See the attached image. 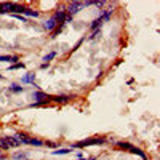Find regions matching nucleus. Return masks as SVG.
<instances>
[{
	"label": "nucleus",
	"mask_w": 160,
	"mask_h": 160,
	"mask_svg": "<svg viewBox=\"0 0 160 160\" xmlns=\"http://www.w3.org/2000/svg\"><path fill=\"white\" fill-rule=\"evenodd\" d=\"M13 16H15L16 19H19V21H22V22H26V18H24V16H21V15H13Z\"/></svg>",
	"instance_id": "nucleus-21"
},
{
	"label": "nucleus",
	"mask_w": 160,
	"mask_h": 160,
	"mask_svg": "<svg viewBox=\"0 0 160 160\" xmlns=\"http://www.w3.org/2000/svg\"><path fill=\"white\" fill-rule=\"evenodd\" d=\"M56 55H58L56 51H51V53L45 55V56H43V62H47V64H48V62H50L51 59H53V58H56Z\"/></svg>",
	"instance_id": "nucleus-17"
},
{
	"label": "nucleus",
	"mask_w": 160,
	"mask_h": 160,
	"mask_svg": "<svg viewBox=\"0 0 160 160\" xmlns=\"http://www.w3.org/2000/svg\"><path fill=\"white\" fill-rule=\"evenodd\" d=\"M32 98L35 99V102H40V104H47V102H50V101H51V96H50V95H47V93H43V91H40V90L34 91Z\"/></svg>",
	"instance_id": "nucleus-2"
},
{
	"label": "nucleus",
	"mask_w": 160,
	"mask_h": 160,
	"mask_svg": "<svg viewBox=\"0 0 160 160\" xmlns=\"http://www.w3.org/2000/svg\"><path fill=\"white\" fill-rule=\"evenodd\" d=\"M43 27H45L47 31H55L56 27H58V24H56V21H55L53 18H50V19H48V21L43 24Z\"/></svg>",
	"instance_id": "nucleus-10"
},
{
	"label": "nucleus",
	"mask_w": 160,
	"mask_h": 160,
	"mask_svg": "<svg viewBox=\"0 0 160 160\" xmlns=\"http://www.w3.org/2000/svg\"><path fill=\"white\" fill-rule=\"evenodd\" d=\"M82 42H83V38H80V40H78V42L75 43V47H74V48H72V51H75V50H77V48L80 47V43H82Z\"/></svg>",
	"instance_id": "nucleus-22"
},
{
	"label": "nucleus",
	"mask_w": 160,
	"mask_h": 160,
	"mask_svg": "<svg viewBox=\"0 0 160 160\" xmlns=\"http://www.w3.org/2000/svg\"><path fill=\"white\" fill-rule=\"evenodd\" d=\"M34 80H35V74L29 72V74H26V75L21 77V83H32L34 85Z\"/></svg>",
	"instance_id": "nucleus-7"
},
{
	"label": "nucleus",
	"mask_w": 160,
	"mask_h": 160,
	"mask_svg": "<svg viewBox=\"0 0 160 160\" xmlns=\"http://www.w3.org/2000/svg\"><path fill=\"white\" fill-rule=\"evenodd\" d=\"M40 69H48V64L47 62H42V64H40Z\"/></svg>",
	"instance_id": "nucleus-24"
},
{
	"label": "nucleus",
	"mask_w": 160,
	"mask_h": 160,
	"mask_svg": "<svg viewBox=\"0 0 160 160\" xmlns=\"http://www.w3.org/2000/svg\"><path fill=\"white\" fill-rule=\"evenodd\" d=\"M26 64L24 62H16V64H11L10 66V71H16V69H24Z\"/></svg>",
	"instance_id": "nucleus-19"
},
{
	"label": "nucleus",
	"mask_w": 160,
	"mask_h": 160,
	"mask_svg": "<svg viewBox=\"0 0 160 160\" xmlns=\"http://www.w3.org/2000/svg\"><path fill=\"white\" fill-rule=\"evenodd\" d=\"M22 15L31 16V18H37V16H38V11H34V10H31V8H24V10H22Z\"/></svg>",
	"instance_id": "nucleus-14"
},
{
	"label": "nucleus",
	"mask_w": 160,
	"mask_h": 160,
	"mask_svg": "<svg viewBox=\"0 0 160 160\" xmlns=\"http://www.w3.org/2000/svg\"><path fill=\"white\" fill-rule=\"evenodd\" d=\"M13 158L15 160H24V158H27V154L26 152H16V154H13Z\"/></svg>",
	"instance_id": "nucleus-18"
},
{
	"label": "nucleus",
	"mask_w": 160,
	"mask_h": 160,
	"mask_svg": "<svg viewBox=\"0 0 160 160\" xmlns=\"http://www.w3.org/2000/svg\"><path fill=\"white\" fill-rule=\"evenodd\" d=\"M19 59V56L16 55H2L0 56V62H16Z\"/></svg>",
	"instance_id": "nucleus-5"
},
{
	"label": "nucleus",
	"mask_w": 160,
	"mask_h": 160,
	"mask_svg": "<svg viewBox=\"0 0 160 160\" xmlns=\"http://www.w3.org/2000/svg\"><path fill=\"white\" fill-rule=\"evenodd\" d=\"M2 78H3V75H2V74H0V80H2Z\"/></svg>",
	"instance_id": "nucleus-27"
},
{
	"label": "nucleus",
	"mask_w": 160,
	"mask_h": 160,
	"mask_svg": "<svg viewBox=\"0 0 160 160\" xmlns=\"http://www.w3.org/2000/svg\"><path fill=\"white\" fill-rule=\"evenodd\" d=\"M53 19L56 21V24H64V19H66V8H59L56 13L53 15Z\"/></svg>",
	"instance_id": "nucleus-4"
},
{
	"label": "nucleus",
	"mask_w": 160,
	"mask_h": 160,
	"mask_svg": "<svg viewBox=\"0 0 160 160\" xmlns=\"http://www.w3.org/2000/svg\"><path fill=\"white\" fill-rule=\"evenodd\" d=\"M71 99L69 95H56V96H51V101L55 102H67Z\"/></svg>",
	"instance_id": "nucleus-9"
},
{
	"label": "nucleus",
	"mask_w": 160,
	"mask_h": 160,
	"mask_svg": "<svg viewBox=\"0 0 160 160\" xmlns=\"http://www.w3.org/2000/svg\"><path fill=\"white\" fill-rule=\"evenodd\" d=\"M83 8V2H72L69 3V7H67V13L66 15H69V16H74V15H77L80 10Z\"/></svg>",
	"instance_id": "nucleus-3"
},
{
	"label": "nucleus",
	"mask_w": 160,
	"mask_h": 160,
	"mask_svg": "<svg viewBox=\"0 0 160 160\" xmlns=\"http://www.w3.org/2000/svg\"><path fill=\"white\" fill-rule=\"evenodd\" d=\"M82 157H83V154H82V152H77V158L80 160V158H82Z\"/></svg>",
	"instance_id": "nucleus-25"
},
{
	"label": "nucleus",
	"mask_w": 160,
	"mask_h": 160,
	"mask_svg": "<svg viewBox=\"0 0 160 160\" xmlns=\"http://www.w3.org/2000/svg\"><path fill=\"white\" fill-rule=\"evenodd\" d=\"M128 152H131V154H136V155H139V157H141L142 160H147V157H146V154H144V152H142V151L139 149V147H135V146H133V147H131V149H130Z\"/></svg>",
	"instance_id": "nucleus-11"
},
{
	"label": "nucleus",
	"mask_w": 160,
	"mask_h": 160,
	"mask_svg": "<svg viewBox=\"0 0 160 160\" xmlns=\"http://www.w3.org/2000/svg\"><path fill=\"white\" fill-rule=\"evenodd\" d=\"M107 139L98 136V138H90V139H83V141H77L74 142L72 147H87V146H98V144H106Z\"/></svg>",
	"instance_id": "nucleus-1"
},
{
	"label": "nucleus",
	"mask_w": 160,
	"mask_h": 160,
	"mask_svg": "<svg viewBox=\"0 0 160 160\" xmlns=\"http://www.w3.org/2000/svg\"><path fill=\"white\" fill-rule=\"evenodd\" d=\"M5 141H7V144L8 147H19L21 146V142L15 138V136H7V138H3Z\"/></svg>",
	"instance_id": "nucleus-6"
},
{
	"label": "nucleus",
	"mask_w": 160,
	"mask_h": 160,
	"mask_svg": "<svg viewBox=\"0 0 160 160\" xmlns=\"http://www.w3.org/2000/svg\"><path fill=\"white\" fill-rule=\"evenodd\" d=\"M0 147L5 149V151H8V144H7V141H5L3 138H0Z\"/></svg>",
	"instance_id": "nucleus-20"
},
{
	"label": "nucleus",
	"mask_w": 160,
	"mask_h": 160,
	"mask_svg": "<svg viewBox=\"0 0 160 160\" xmlns=\"http://www.w3.org/2000/svg\"><path fill=\"white\" fill-rule=\"evenodd\" d=\"M21 144H29V146H43V141H40V139H32V138H29V136H27V138H26L24 141H22Z\"/></svg>",
	"instance_id": "nucleus-8"
},
{
	"label": "nucleus",
	"mask_w": 160,
	"mask_h": 160,
	"mask_svg": "<svg viewBox=\"0 0 160 160\" xmlns=\"http://www.w3.org/2000/svg\"><path fill=\"white\" fill-rule=\"evenodd\" d=\"M80 160H96L95 157H90V158H80Z\"/></svg>",
	"instance_id": "nucleus-26"
},
{
	"label": "nucleus",
	"mask_w": 160,
	"mask_h": 160,
	"mask_svg": "<svg viewBox=\"0 0 160 160\" xmlns=\"http://www.w3.org/2000/svg\"><path fill=\"white\" fill-rule=\"evenodd\" d=\"M8 90L11 91V93H22V91H24V87H19L18 83H11L8 87Z\"/></svg>",
	"instance_id": "nucleus-12"
},
{
	"label": "nucleus",
	"mask_w": 160,
	"mask_h": 160,
	"mask_svg": "<svg viewBox=\"0 0 160 160\" xmlns=\"http://www.w3.org/2000/svg\"><path fill=\"white\" fill-rule=\"evenodd\" d=\"M72 152V147H66V149H58V151H53L51 154L53 155H66V154Z\"/></svg>",
	"instance_id": "nucleus-13"
},
{
	"label": "nucleus",
	"mask_w": 160,
	"mask_h": 160,
	"mask_svg": "<svg viewBox=\"0 0 160 160\" xmlns=\"http://www.w3.org/2000/svg\"><path fill=\"white\" fill-rule=\"evenodd\" d=\"M101 24H102V21H101V18H96L93 22H91V31H96V29H99V27H101Z\"/></svg>",
	"instance_id": "nucleus-16"
},
{
	"label": "nucleus",
	"mask_w": 160,
	"mask_h": 160,
	"mask_svg": "<svg viewBox=\"0 0 160 160\" xmlns=\"http://www.w3.org/2000/svg\"><path fill=\"white\" fill-rule=\"evenodd\" d=\"M111 16H112V10H106L104 13L99 16V18H101L102 22H104V21H109V19H111Z\"/></svg>",
	"instance_id": "nucleus-15"
},
{
	"label": "nucleus",
	"mask_w": 160,
	"mask_h": 160,
	"mask_svg": "<svg viewBox=\"0 0 160 160\" xmlns=\"http://www.w3.org/2000/svg\"><path fill=\"white\" fill-rule=\"evenodd\" d=\"M43 144H47L48 147H56V144H55V142H51V141H47V142H43Z\"/></svg>",
	"instance_id": "nucleus-23"
}]
</instances>
